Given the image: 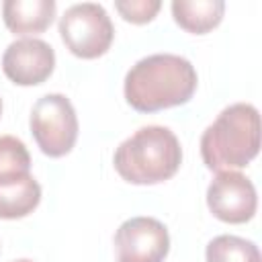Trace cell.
<instances>
[{"instance_id":"obj_8","label":"cell","mask_w":262,"mask_h":262,"mask_svg":"<svg viewBox=\"0 0 262 262\" xmlns=\"http://www.w3.org/2000/svg\"><path fill=\"white\" fill-rule=\"evenodd\" d=\"M55 68L53 47L35 37H23L12 41L2 55V72L16 86L43 84Z\"/></svg>"},{"instance_id":"obj_5","label":"cell","mask_w":262,"mask_h":262,"mask_svg":"<svg viewBox=\"0 0 262 262\" xmlns=\"http://www.w3.org/2000/svg\"><path fill=\"white\" fill-rule=\"evenodd\" d=\"M31 133L39 149L49 158L68 156L78 139V117L74 104L63 94L41 96L31 111Z\"/></svg>"},{"instance_id":"obj_11","label":"cell","mask_w":262,"mask_h":262,"mask_svg":"<svg viewBox=\"0 0 262 262\" xmlns=\"http://www.w3.org/2000/svg\"><path fill=\"white\" fill-rule=\"evenodd\" d=\"M225 12L223 0H174L172 16L180 29L192 35H205L213 31Z\"/></svg>"},{"instance_id":"obj_4","label":"cell","mask_w":262,"mask_h":262,"mask_svg":"<svg viewBox=\"0 0 262 262\" xmlns=\"http://www.w3.org/2000/svg\"><path fill=\"white\" fill-rule=\"evenodd\" d=\"M59 35L70 53L82 59H96L111 49L115 27L100 4L82 2L63 12L59 18Z\"/></svg>"},{"instance_id":"obj_15","label":"cell","mask_w":262,"mask_h":262,"mask_svg":"<svg viewBox=\"0 0 262 262\" xmlns=\"http://www.w3.org/2000/svg\"><path fill=\"white\" fill-rule=\"evenodd\" d=\"M14 262H33V260H27V258H23V260H14Z\"/></svg>"},{"instance_id":"obj_2","label":"cell","mask_w":262,"mask_h":262,"mask_svg":"<svg viewBox=\"0 0 262 262\" xmlns=\"http://www.w3.org/2000/svg\"><path fill=\"white\" fill-rule=\"evenodd\" d=\"M260 151V115L250 102L225 106L201 137V156L209 170L227 172L248 166Z\"/></svg>"},{"instance_id":"obj_12","label":"cell","mask_w":262,"mask_h":262,"mask_svg":"<svg viewBox=\"0 0 262 262\" xmlns=\"http://www.w3.org/2000/svg\"><path fill=\"white\" fill-rule=\"evenodd\" d=\"M207 262H260V250L254 242L239 235H217L207 244Z\"/></svg>"},{"instance_id":"obj_14","label":"cell","mask_w":262,"mask_h":262,"mask_svg":"<svg viewBox=\"0 0 262 262\" xmlns=\"http://www.w3.org/2000/svg\"><path fill=\"white\" fill-rule=\"evenodd\" d=\"M115 8L127 23L145 25L156 18V14L162 8V2L160 0H117Z\"/></svg>"},{"instance_id":"obj_3","label":"cell","mask_w":262,"mask_h":262,"mask_svg":"<svg viewBox=\"0 0 262 262\" xmlns=\"http://www.w3.org/2000/svg\"><path fill=\"white\" fill-rule=\"evenodd\" d=\"M119 176L131 184H160L182 164L178 137L162 125H147L127 137L113 158Z\"/></svg>"},{"instance_id":"obj_10","label":"cell","mask_w":262,"mask_h":262,"mask_svg":"<svg viewBox=\"0 0 262 262\" xmlns=\"http://www.w3.org/2000/svg\"><path fill=\"white\" fill-rule=\"evenodd\" d=\"M41 203V184L31 176L0 180V219H23Z\"/></svg>"},{"instance_id":"obj_16","label":"cell","mask_w":262,"mask_h":262,"mask_svg":"<svg viewBox=\"0 0 262 262\" xmlns=\"http://www.w3.org/2000/svg\"><path fill=\"white\" fill-rule=\"evenodd\" d=\"M0 115H2V98H0Z\"/></svg>"},{"instance_id":"obj_9","label":"cell","mask_w":262,"mask_h":262,"mask_svg":"<svg viewBox=\"0 0 262 262\" xmlns=\"http://www.w3.org/2000/svg\"><path fill=\"white\" fill-rule=\"evenodd\" d=\"M55 10V0H6L2 4V18L14 35H37L49 29Z\"/></svg>"},{"instance_id":"obj_6","label":"cell","mask_w":262,"mask_h":262,"mask_svg":"<svg viewBox=\"0 0 262 262\" xmlns=\"http://www.w3.org/2000/svg\"><path fill=\"white\" fill-rule=\"evenodd\" d=\"M168 252V229L156 217H131L115 231L117 262H164Z\"/></svg>"},{"instance_id":"obj_7","label":"cell","mask_w":262,"mask_h":262,"mask_svg":"<svg viewBox=\"0 0 262 262\" xmlns=\"http://www.w3.org/2000/svg\"><path fill=\"white\" fill-rule=\"evenodd\" d=\"M207 207L223 223H246L256 215V188L242 172H219L207 188Z\"/></svg>"},{"instance_id":"obj_1","label":"cell","mask_w":262,"mask_h":262,"mask_svg":"<svg viewBox=\"0 0 262 262\" xmlns=\"http://www.w3.org/2000/svg\"><path fill=\"white\" fill-rule=\"evenodd\" d=\"M194 66L174 53H154L139 59L125 76V100L137 113H158L186 104L196 90Z\"/></svg>"},{"instance_id":"obj_13","label":"cell","mask_w":262,"mask_h":262,"mask_svg":"<svg viewBox=\"0 0 262 262\" xmlns=\"http://www.w3.org/2000/svg\"><path fill=\"white\" fill-rule=\"evenodd\" d=\"M31 174V154L14 135H0V180Z\"/></svg>"}]
</instances>
